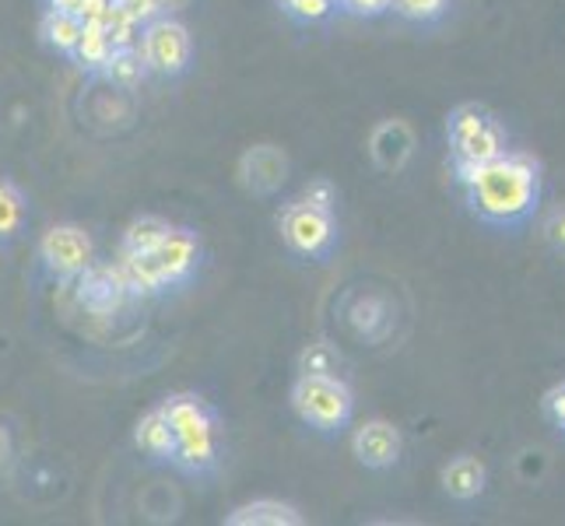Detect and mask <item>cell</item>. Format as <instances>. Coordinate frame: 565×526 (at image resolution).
I'll list each match as a JSON object with an SVG mask.
<instances>
[{"mask_svg":"<svg viewBox=\"0 0 565 526\" xmlns=\"http://www.w3.org/2000/svg\"><path fill=\"white\" fill-rule=\"evenodd\" d=\"M467 204L481 222L510 228L527 222L541 197V169L531 154L505 151L484 165H457Z\"/></svg>","mask_w":565,"mask_h":526,"instance_id":"1","label":"cell"},{"mask_svg":"<svg viewBox=\"0 0 565 526\" xmlns=\"http://www.w3.org/2000/svg\"><path fill=\"white\" fill-rule=\"evenodd\" d=\"M291 407L317 432H341L352 421L355 397L341 376H299L291 386Z\"/></svg>","mask_w":565,"mask_h":526,"instance_id":"2","label":"cell"},{"mask_svg":"<svg viewBox=\"0 0 565 526\" xmlns=\"http://www.w3.org/2000/svg\"><path fill=\"white\" fill-rule=\"evenodd\" d=\"M446 138L454 148L457 165H484L510 151L502 124L484 106H460L446 120Z\"/></svg>","mask_w":565,"mask_h":526,"instance_id":"3","label":"cell"},{"mask_svg":"<svg viewBox=\"0 0 565 526\" xmlns=\"http://www.w3.org/2000/svg\"><path fill=\"white\" fill-rule=\"evenodd\" d=\"M281 239L291 253L309 260H323L338 243V225L334 214L313 207L309 201H296L281 211Z\"/></svg>","mask_w":565,"mask_h":526,"instance_id":"4","label":"cell"},{"mask_svg":"<svg viewBox=\"0 0 565 526\" xmlns=\"http://www.w3.org/2000/svg\"><path fill=\"white\" fill-rule=\"evenodd\" d=\"M190 32L172 22V18H154L141 32V56L148 64V74H162V77H177L190 67Z\"/></svg>","mask_w":565,"mask_h":526,"instance_id":"5","label":"cell"},{"mask_svg":"<svg viewBox=\"0 0 565 526\" xmlns=\"http://www.w3.org/2000/svg\"><path fill=\"white\" fill-rule=\"evenodd\" d=\"M39 260H43V267L53 278L74 281L95 264L92 236L77 225H53L43 236V243H39Z\"/></svg>","mask_w":565,"mask_h":526,"instance_id":"6","label":"cell"},{"mask_svg":"<svg viewBox=\"0 0 565 526\" xmlns=\"http://www.w3.org/2000/svg\"><path fill=\"white\" fill-rule=\"evenodd\" d=\"M77 299L95 316H113L116 309L127 302V281L116 267H103V264H92L85 275H77Z\"/></svg>","mask_w":565,"mask_h":526,"instance_id":"7","label":"cell"},{"mask_svg":"<svg viewBox=\"0 0 565 526\" xmlns=\"http://www.w3.org/2000/svg\"><path fill=\"white\" fill-rule=\"evenodd\" d=\"M218 460V425H214V415L183 428L177 436V453H172V463L186 474H204Z\"/></svg>","mask_w":565,"mask_h":526,"instance_id":"8","label":"cell"},{"mask_svg":"<svg viewBox=\"0 0 565 526\" xmlns=\"http://www.w3.org/2000/svg\"><path fill=\"white\" fill-rule=\"evenodd\" d=\"M198 257H201V243L190 228H169L162 243L154 246V260H159L169 285H183L193 275V267H198Z\"/></svg>","mask_w":565,"mask_h":526,"instance_id":"9","label":"cell"},{"mask_svg":"<svg viewBox=\"0 0 565 526\" xmlns=\"http://www.w3.org/2000/svg\"><path fill=\"white\" fill-rule=\"evenodd\" d=\"M355 457L373 471H386L401 460V432L390 421L362 425L355 432Z\"/></svg>","mask_w":565,"mask_h":526,"instance_id":"10","label":"cell"},{"mask_svg":"<svg viewBox=\"0 0 565 526\" xmlns=\"http://www.w3.org/2000/svg\"><path fill=\"white\" fill-rule=\"evenodd\" d=\"M116 270L124 275L130 296H154V291L169 288V281H166V275H162L159 260H154V253H130V249H120V264H116Z\"/></svg>","mask_w":565,"mask_h":526,"instance_id":"11","label":"cell"},{"mask_svg":"<svg viewBox=\"0 0 565 526\" xmlns=\"http://www.w3.org/2000/svg\"><path fill=\"white\" fill-rule=\"evenodd\" d=\"M443 489L457 502H471L484 492V463L475 457H457L443 466Z\"/></svg>","mask_w":565,"mask_h":526,"instance_id":"12","label":"cell"},{"mask_svg":"<svg viewBox=\"0 0 565 526\" xmlns=\"http://www.w3.org/2000/svg\"><path fill=\"white\" fill-rule=\"evenodd\" d=\"M134 439H138V446L151 460H172V453H177V432H172V425L162 415V407H154V411H148L138 421Z\"/></svg>","mask_w":565,"mask_h":526,"instance_id":"13","label":"cell"},{"mask_svg":"<svg viewBox=\"0 0 565 526\" xmlns=\"http://www.w3.org/2000/svg\"><path fill=\"white\" fill-rule=\"evenodd\" d=\"M373 154L383 169H401L404 159L412 154V133H407L404 124H383L373 138Z\"/></svg>","mask_w":565,"mask_h":526,"instance_id":"14","label":"cell"},{"mask_svg":"<svg viewBox=\"0 0 565 526\" xmlns=\"http://www.w3.org/2000/svg\"><path fill=\"white\" fill-rule=\"evenodd\" d=\"M228 526H257V523H270V526H299L302 516L291 509V505H281V502H253V505H243L236 509L228 519Z\"/></svg>","mask_w":565,"mask_h":526,"instance_id":"15","label":"cell"},{"mask_svg":"<svg viewBox=\"0 0 565 526\" xmlns=\"http://www.w3.org/2000/svg\"><path fill=\"white\" fill-rule=\"evenodd\" d=\"M71 56L82 71H103L113 56V43H109L106 25H82V39H77Z\"/></svg>","mask_w":565,"mask_h":526,"instance_id":"16","label":"cell"},{"mask_svg":"<svg viewBox=\"0 0 565 526\" xmlns=\"http://www.w3.org/2000/svg\"><path fill=\"white\" fill-rule=\"evenodd\" d=\"M43 39L56 53H74L77 39H82V18L74 11H46L43 14Z\"/></svg>","mask_w":565,"mask_h":526,"instance_id":"17","label":"cell"},{"mask_svg":"<svg viewBox=\"0 0 565 526\" xmlns=\"http://www.w3.org/2000/svg\"><path fill=\"white\" fill-rule=\"evenodd\" d=\"M103 74L109 77L113 85H124V88H134L141 85L148 77V64L141 56V46L138 50H113L109 64L103 67Z\"/></svg>","mask_w":565,"mask_h":526,"instance_id":"18","label":"cell"},{"mask_svg":"<svg viewBox=\"0 0 565 526\" xmlns=\"http://www.w3.org/2000/svg\"><path fill=\"white\" fill-rule=\"evenodd\" d=\"M169 228H172L169 222L154 218V214H145V218L130 222V228L124 232V249H130V253H154V246L162 243V236H166Z\"/></svg>","mask_w":565,"mask_h":526,"instance_id":"19","label":"cell"},{"mask_svg":"<svg viewBox=\"0 0 565 526\" xmlns=\"http://www.w3.org/2000/svg\"><path fill=\"white\" fill-rule=\"evenodd\" d=\"M106 32H109L113 50H138V46H141V32H145V25L138 22V18H130V14L113 0V11H109V18H106Z\"/></svg>","mask_w":565,"mask_h":526,"instance_id":"20","label":"cell"},{"mask_svg":"<svg viewBox=\"0 0 565 526\" xmlns=\"http://www.w3.org/2000/svg\"><path fill=\"white\" fill-rule=\"evenodd\" d=\"M25 222V197L14 183H0V243L14 239Z\"/></svg>","mask_w":565,"mask_h":526,"instance_id":"21","label":"cell"},{"mask_svg":"<svg viewBox=\"0 0 565 526\" xmlns=\"http://www.w3.org/2000/svg\"><path fill=\"white\" fill-rule=\"evenodd\" d=\"M302 376H341V358L330 344H309L299 358Z\"/></svg>","mask_w":565,"mask_h":526,"instance_id":"22","label":"cell"},{"mask_svg":"<svg viewBox=\"0 0 565 526\" xmlns=\"http://www.w3.org/2000/svg\"><path fill=\"white\" fill-rule=\"evenodd\" d=\"M281 8L288 18H296V22L317 25V22H327V18L338 11V0H281Z\"/></svg>","mask_w":565,"mask_h":526,"instance_id":"23","label":"cell"},{"mask_svg":"<svg viewBox=\"0 0 565 526\" xmlns=\"http://www.w3.org/2000/svg\"><path fill=\"white\" fill-rule=\"evenodd\" d=\"M450 0H390V11L407 18V22H436L446 14Z\"/></svg>","mask_w":565,"mask_h":526,"instance_id":"24","label":"cell"},{"mask_svg":"<svg viewBox=\"0 0 565 526\" xmlns=\"http://www.w3.org/2000/svg\"><path fill=\"white\" fill-rule=\"evenodd\" d=\"M113 11V0H77L74 14L82 18V25H106V18Z\"/></svg>","mask_w":565,"mask_h":526,"instance_id":"25","label":"cell"},{"mask_svg":"<svg viewBox=\"0 0 565 526\" xmlns=\"http://www.w3.org/2000/svg\"><path fill=\"white\" fill-rule=\"evenodd\" d=\"M130 18H138L141 25H148V22H154V18H162L166 14V8H162V0H116Z\"/></svg>","mask_w":565,"mask_h":526,"instance_id":"26","label":"cell"},{"mask_svg":"<svg viewBox=\"0 0 565 526\" xmlns=\"http://www.w3.org/2000/svg\"><path fill=\"white\" fill-rule=\"evenodd\" d=\"M302 201H309L313 207L330 211V207H334V201H338V193H334V186H330L327 180H317V183H309V186H306Z\"/></svg>","mask_w":565,"mask_h":526,"instance_id":"27","label":"cell"},{"mask_svg":"<svg viewBox=\"0 0 565 526\" xmlns=\"http://www.w3.org/2000/svg\"><path fill=\"white\" fill-rule=\"evenodd\" d=\"M338 4L348 14H359V18H376L390 11V0H338Z\"/></svg>","mask_w":565,"mask_h":526,"instance_id":"28","label":"cell"},{"mask_svg":"<svg viewBox=\"0 0 565 526\" xmlns=\"http://www.w3.org/2000/svg\"><path fill=\"white\" fill-rule=\"evenodd\" d=\"M544 236H548V243H552L555 249L565 253V211H555V214H552L548 225H544Z\"/></svg>","mask_w":565,"mask_h":526,"instance_id":"29","label":"cell"},{"mask_svg":"<svg viewBox=\"0 0 565 526\" xmlns=\"http://www.w3.org/2000/svg\"><path fill=\"white\" fill-rule=\"evenodd\" d=\"M548 415L558 428H565V383L555 386L552 394H548Z\"/></svg>","mask_w":565,"mask_h":526,"instance_id":"30","label":"cell"},{"mask_svg":"<svg viewBox=\"0 0 565 526\" xmlns=\"http://www.w3.org/2000/svg\"><path fill=\"white\" fill-rule=\"evenodd\" d=\"M11 460V436H8V428H0V471L8 466Z\"/></svg>","mask_w":565,"mask_h":526,"instance_id":"31","label":"cell"},{"mask_svg":"<svg viewBox=\"0 0 565 526\" xmlns=\"http://www.w3.org/2000/svg\"><path fill=\"white\" fill-rule=\"evenodd\" d=\"M46 8H50V11H74V8H77V0H46Z\"/></svg>","mask_w":565,"mask_h":526,"instance_id":"32","label":"cell"},{"mask_svg":"<svg viewBox=\"0 0 565 526\" xmlns=\"http://www.w3.org/2000/svg\"><path fill=\"white\" fill-rule=\"evenodd\" d=\"M183 4H186V0H162V8H166V11H180Z\"/></svg>","mask_w":565,"mask_h":526,"instance_id":"33","label":"cell"}]
</instances>
